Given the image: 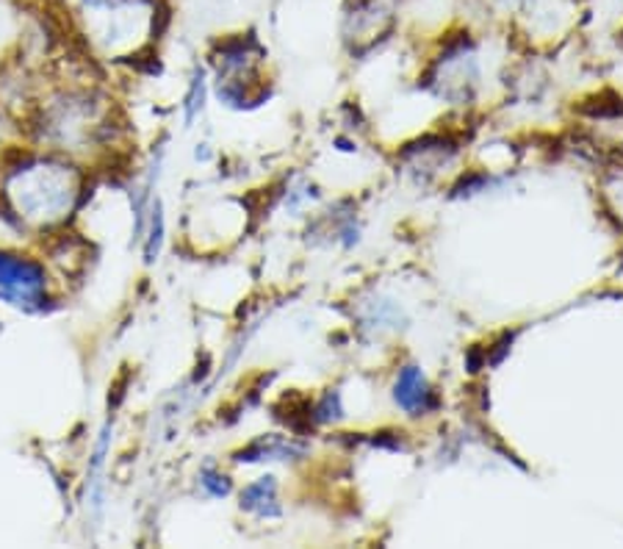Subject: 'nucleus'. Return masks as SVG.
I'll list each match as a JSON object with an SVG mask.
<instances>
[{"instance_id":"obj_1","label":"nucleus","mask_w":623,"mask_h":549,"mask_svg":"<svg viewBox=\"0 0 623 549\" xmlns=\"http://www.w3.org/2000/svg\"><path fill=\"white\" fill-rule=\"evenodd\" d=\"M394 400L402 411L413 413V417H421V413L432 411V408L438 406L435 391H432L430 383H426L424 372H421L419 367H413V363L402 369L400 378H396Z\"/></svg>"},{"instance_id":"obj_2","label":"nucleus","mask_w":623,"mask_h":549,"mask_svg":"<svg viewBox=\"0 0 623 549\" xmlns=\"http://www.w3.org/2000/svg\"><path fill=\"white\" fill-rule=\"evenodd\" d=\"M341 417V408H339V395H328L324 397V406L319 408V417L322 422H330V419H339Z\"/></svg>"}]
</instances>
